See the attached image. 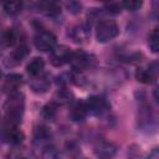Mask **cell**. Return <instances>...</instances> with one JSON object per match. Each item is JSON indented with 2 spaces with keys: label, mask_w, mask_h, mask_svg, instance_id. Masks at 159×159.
<instances>
[{
  "label": "cell",
  "mask_w": 159,
  "mask_h": 159,
  "mask_svg": "<svg viewBox=\"0 0 159 159\" xmlns=\"http://www.w3.org/2000/svg\"><path fill=\"white\" fill-rule=\"evenodd\" d=\"M25 112V96L21 91L11 92L4 103V113L6 123L19 125Z\"/></svg>",
  "instance_id": "1"
},
{
  "label": "cell",
  "mask_w": 159,
  "mask_h": 159,
  "mask_svg": "<svg viewBox=\"0 0 159 159\" xmlns=\"http://www.w3.org/2000/svg\"><path fill=\"white\" fill-rule=\"evenodd\" d=\"M119 34V26L114 20L104 19L98 22L96 27V39L98 42H108L116 39Z\"/></svg>",
  "instance_id": "2"
},
{
  "label": "cell",
  "mask_w": 159,
  "mask_h": 159,
  "mask_svg": "<svg viewBox=\"0 0 159 159\" xmlns=\"http://www.w3.org/2000/svg\"><path fill=\"white\" fill-rule=\"evenodd\" d=\"M68 63L73 71L82 72V71H86V70L93 67L96 63V60L92 55L87 53L86 51L77 50V51H72Z\"/></svg>",
  "instance_id": "3"
},
{
  "label": "cell",
  "mask_w": 159,
  "mask_h": 159,
  "mask_svg": "<svg viewBox=\"0 0 159 159\" xmlns=\"http://www.w3.org/2000/svg\"><path fill=\"white\" fill-rule=\"evenodd\" d=\"M34 43L37 50L42 52H51L57 46V39L51 31H47L46 29H39L35 34Z\"/></svg>",
  "instance_id": "4"
},
{
  "label": "cell",
  "mask_w": 159,
  "mask_h": 159,
  "mask_svg": "<svg viewBox=\"0 0 159 159\" xmlns=\"http://www.w3.org/2000/svg\"><path fill=\"white\" fill-rule=\"evenodd\" d=\"M84 102H86L88 114L94 116V117H99V116L106 114L111 108L108 101L101 96H91Z\"/></svg>",
  "instance_id": "5"
},
{
  "label": "cell",
  "mask_w": 159,
  "mask_h": 159,
  "mask_svg": "<svg viewBox=\"0 0 159 159\" xmlns=\"http://www.w3.org/2000/svg\"><path fill=\"white\" fill-rule=\"evenodd\" d=\"M1 138L4 139V142L11 144L12 147H16V145H21L22 144V142L25 139V134L19 128V125L6 123L5 127L2 128Z\"/></svg>",
  "instance_id": "6"
},
{
  "label": "cell",
  "mask_w": 159,
  "mask_h": 159,
  "mask_svg": "<svg viewBox=\"0 0 159 159\" xmlns=\"http://www.w3.org/2000/svg\"><path fill=\"white\" fill-rule=\"evenodd\" d=\"M32 143H34V147L40 150H42L47 145L52 144L51 130L43 124L36 125L34 129V134H32Z\"/></svg>",
  "instance_id": "7"
},
{
  "label": "cell",
  "mask_w": 159,
  "mask_h": 159,
  "mask_svg": "<svg viewBox=\"0 0 159 159\" xmlns=\"http://www.w3.org/2000/svg\"><path fill=\"white\" fill-rule=\"evenodd\" d=\"M71 48L66 45H57L51 52H50V62L55 67H61L66 63H68L71 57Z\"/></svg>",
  "instance_id": "8"
},
{
  "label": "cell",
  "mask_w": 159,
  "mask_h": 159,
  "mask_svg": "<svg viewBox=\"0 0 159 159\" xmlns=\"http://www.w3.org/2000/svg\"><path fill=\"white\" fill-rule=\"evenodd\" d=\"M29 55V47L25 42H19L14 50L10 52V55L6 57V66H10V67H14L19 63L22 62V60Z\"/></svg>",
  "instance_id": "9"
},
{
  "label": "cell",
  "mask_w": 159,
  "mask_h": 159,
  "mask_svg": "<svg viewBox=\"0 0 159 159\" xmlns=\"http://www.w3.org/2000/svg\"><path fill=\"white\" fill-rule=\"evenodd\" d=\"M51 86V77L47 72H42L39 76L31 77L30 87L35 93H46Z\"/></svg>",
  "instance_id": "10"
},
{
  "label": "cell",
  "mask_w": 159,
  "mask_h": 159,
  "mask_svg": "<svg viewBox=\"0 0 159 159\" xmlns=\"http://www.w3.org/2000/svg\"><path fill=\"white\" fill-rule=\"evenodd\" d=\"M87 116H88V112H87L84 101H72V103H70L68 117L71 120L82 122Z\"/></svg>",
  "instance_id": "11"
},
{
  "label": "cell",
  "mask_w": 159,
  "mask_h": 159,
  "mask_svg": "<svg viewBox=\"0 0 159 159\" xmlns=\"http://www.w3.org/2000/svg\"><path fill=\"white\" fill-rule=\"evenodd\" d=\"M135 80L140 83L144 84H149L153 83L157 80V68H153L152 66L148 67H138L135 70Z\"/></svg>",
  "instance_id": "12"
},
{
  "label": "cell",
  "mask_w": 159,
  "mask_h": 159,
  "mask_svg": "<svg viewBox=\"0 0 159 159\" xmlns=\"http://www.w3.org/2000/svg\"><path fill=\"white\" fill-rule=\"evenodd\" d=\"M117 152L116 145L108 142H98L94 147V154L99 159H111Z\"/></svg>",
  "instance_id": "13"
},
{
  "label": "cell",
  "mask_w": 159,
  "mask_h": 159,
  "mask_svg": "<svg viewBox=\"0 0 159 159\" xmlns=\"http://www.w3.org/2000/svg\"><path fill=\"white\" fill-rule=\"evenodd\" d=\"M6 159H37V158L34 154V152L27 149L26 147L16 145V147H12L7 152Z\"/></svg>",
  "instance_id": "14"
},
{
  "label": "cell",
  "mask_w": 159,
  "mask_h": 159,
  "mask_svg": "<svg viewBox=\"0 0 159 159\" xmlns=\"http://www.w3.org/2000/svg\"><path fill=\"white\" fill-rule=\"evenodd\" d=\"M70 37L72 39L73 42H77V43H84L89 36V29L88 26L86 25H77V26H73L70 32H68Z\"/></svg>",
  "instance_id": "15"
},
{
  "label": "cell",
  "mask_w": 159,
  "mask_h": 159,
  "mask_svg": "<svg viewBox=\"0 0 159 159\" xmlns=\"http://www.w3.org/2000/svg\"><path fill=\"white\" fill-rule=\"evenodd\" d=\"M43 71H45V61L41 57H34L26 65V72L29 73L30 77L39 76Z\"/></svg>",
  "instance_id": "16"
},
{
  "label": "cell",
  "mask_w": 159,
  "mask_h": 159,
  "mask_svg": "<svg viewBox=\"0 0 159 159\" xmlns=\"http://www.w3.org/2000/svg\"><path fill=\"white\" fill-rule=\"evenodd\" d=\"M22 84V77L20 75H16V73H12V75H9L5 80V83H4V89L5 92L9 94L11 92H16V91H20V87Z\"/></svg>",
  "instance_id": "17"
},
{
  "label": "cell",
  "mask_w": 159,
  "mask_h": 159,
  "mask_svg": "<svg viewBox=\"0 0 159 159\" xmlns=\"http://www.w3.org/2000/svg\"><path fill=\"white\" fill-rule=\"evenodd\" d=\"M39 7L43 14H46L47 16H51V17H55L61 14V5L58 2L45 1V2L39 4Z\"/></svg>",
  "instance_id": "18"
},
{
  "label": "cell",
  "mask_w": 159,
  "mask_h": 159,
  "mask_svg": "<svg viewBox=\"0 0 159 159\" xmlns=\"http://www.w3.org/2000/svg\"><path fill=\"white\" fill-rule=\"evenodd\" d=\"M57 111H58V104L52 101V102L47 103L46 106H43V108L41 111V116L46 120H53L57 116Z\"/></svg>",
  "instance_id": "19"
},
{
  "label": "cell",
  "mask_w": 159,
  "mask_h": 159,
  "mask_svg": "<svg viewBox=\"0 0 159 159\" xmlns=\"http://www.w3.org/2000/svg\"><path fill=\"white\" fill-rule=\"evenodd\" d=\"M41 159H63V157L53 144H50L41 150Z\"/></svg>",
  "instance_id": "20"
},
{
  "label": "cell",
  "mask_w": 159,
  "mask_h": 159,
  "mask_svg": "<svg viewBox=\"0 0 159 159\" xmlns=\"http://www.w3.org/2000/svg\"><path fill=\"white\" fill-rule=\"evenodd\" d=\"M2 9L7 15L16 16L22 10V2H20V1H9V2H5L2 5Z\"/></svg>",
  "instance_id": "21"
},
{
  "label": "cell",
  "mask_w": 159,
  "mask_h": 159,
  "mask_svg": "<svg viewBox=\"0 0 159 159\" xmlns=\"http://www.w3.org/2000/svg\"><path fill=\"white\" fill-rule=\"evenodd\" d=\"M72 93L70 91H67L66 88H61L57 91L55 98H53V102L57 103L58 106L60 104H67V103H72Z\"/></svg>",
  "instance_id": "22"
},
{
  "label": "cell",
  "mask_w": 159,
  "mask_h": 159,
  "mask_svg": "<svg viewBox=\"0 0 159 159\" xmlns=\"http://www.w3.org/2000/svg\"><path fill=\"white\" fill-rule=\"evenodd\" d=\"M148 45H149V48L152 50V52H154V53L159 52V30L157 27L150 32V35L148 37Z\"/></svg>",
  "instance_id": "23"
},
{
  "label": "cell",
  "mask_w": 159,
  "mask_h": 159,
  "mask_svg": "<svg viewBox=\"0 0 159 159\" xmlns=\"http://www.w3.org/2000/svg\"><path fill=\"white\" fill-rule=\"evenodd\" d=\"M143 2L142 1H134V0H130V1H123L122 2V7L124 10H128V11H137L142 7Z\"/></svg>",
  "instance_id": "24"
},
{
  "label": "cell",
  "mask_w": 159,
  "mask_h": 159,
  "mask_svg": "<svg viewBox=\"0 0 159 159\" xmlns=\"http://www.w3.org/2000/svg\"><path fill=\"white\" fill-rule=\"evenodd\" d=\"M104 9L109 14H119L123 10L122 2H109V4H106L104 5Z\"/></svg>",
  "instance_id": "25"
},
{
  "label": "cell",
  "mask_w": 159,
  "mask_h": 159,
  "mask_svg": "<svg viewBox=\"0 0 159 159\" xmlns=\"http://www.w3.org/2000/svg\"><path fill=\"white\" fill-rule=\"evenodd\" d=\"M66 6H67L68 11L72 12V14H80V12H81V9H82V5H81L80 2H77V1L67 2Z\"/></svg>",
  "instance_id": "26"
},
{
  "label": "cell",
  "mask_w": 159,
  "mask_h": 159,
  "mask_svg": "<svg viewBox=\"0 0 159 159\" xmlns=\"http://www.w3.org/2000/svg\"><path fill=\"white\" fill-rule=\"evenodd\" d=\"M147 159H159V150H158V148H154L149 153V155L147 157Z\"/></svg>",
  "instance_id": "27"
},
{
  "label": "cell",
  "mask_w": 159,
  "mask_h": 159,
  "mask_svg": "<svg viewBox=\"0 0 159 159\" xmlns=\"http://www.w3.org/2000/svg\"><path fill=\"white\" fill-rule=\"evenodd\" d=\"M1 75H2V73H1V70H0V78H1Z\"/></svg>",
  "instance_id": "28"
}]
</instances>
